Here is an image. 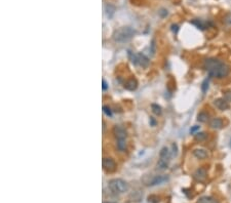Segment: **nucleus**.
Returning <instances> with one entry per match:
<instances>
[{"instance_id": "393cba45", "label": "nucleus", "mask_w": 231, "mask_h": 203, "mask_svg": "<svg viewBox=\"0 0 231 203\" xmlns=\"http://www.w3.org/2000/svg\"><path fill=\"white\" fill-rule=\"evenodd\" d=\"M172 30H173V31H174V32H176V33H177V32H178V26H177V25H173V26H172Z\"/></svg>"}, {"instance_id": "9b49d317", "label": "nucleus", "mask_w": 231, "mask_h": 203, "mask_svg": "<svg viewBox=\"0 0 231 203\" xmlns=\"http://www.w3.org/2000/svg\"><path fill=\"white\" fill-rule=\"evenodd\" d=\"M193 155L197 158V159H205L209 154H208V151L204 149H195L193 151Z\"/></svg>"}, {"instance_id": "20e7f679", "label": "nucleus", "mask_w": 231, "mask_h": 203, "mask_svg": "<svg viewBox=\"0 0 231 203\" xmlns=\"http://www.w3.org/2000/svg\"><path fill=\"white\" fill-rule=\"evenodd\" d=\"M169 180L167 175H146L143 177V182L146 186H156V185L164 184Z\"/></svg>"}, {"instance_id": "2eb2a0df", "label": "nucleus", "mask_w": 231, "mask_h": 203, "mask_svg": "<svg viewBox=\"0 0 231 203\" xmlns=\"http://www.w3.org/2000/svg\"><path fill=\"white\" fill-rule=\"evenodd\" d=\"M197 203H219V201H218V200L214 197L204 196V197L199 198Z\"/></svg>"}, {"instance_id": "dca6fc26", "label": "nucleus", "mask_w": 231, "mask_h": 203, "mask_svg": "<svg viewBox=\"0 0 231 203\" xmlns=\"http://www.w3.org/2000/svg\"><path fill=\"white\" fill-rule=\"evenodd\" d=\"M157 169L158 170H165L169 166V161H165V160H162V159H159L157 162Z\"/></svg>"}, {"instance_id": "423d86ee", "label": "nucleus", "mask_w": 231, "mask_h": 203, "mask_svg": "<svg viewBox=\"0 0 231 203\" xmlns=\"http://www.w3.org/2000/svg\"><path fill=\"white\" fill-rule=\"evenodd\" d=\"M103 168L106 170L107 172H113L116 169V163L112 158H104L103 159Z\"/></svg>"}, {"instance_id": "a878e982", "label": "nucleus", "mask_w": 231, "mask_h": 203, "mask_svg": "<svg viewBox=\"0 0 231 203\" xmlns=\"http://www.w3.org/2000/svg\"><path fill=\"white\" fill-rule=\"evenodd\" d=\"M150 121H151V124H152V125L155 124V121H154V120H153L152 118H150Z\"/></svg>"}, {"instance_id": "aec40b11", "label": "nucleus", "mask_w": 231, "mask_h": 203, "mask_svg": "<svg viewBox=\"0 0 231 203\" xmlns=\"http://www.w3.org/2000/svg\"><path fill=\"white\" fill-rule=\"evenodd\" d=\"M205 139H207V134L205 132H197V134H195V140H197V141H203Z\"/></svg>"}, {"instance_id": "7ed1b4c3", "label": "nucleus", "mask_w": 231, "mask_h": 203, "mask_svg": "<svg viewBox=\"0 0 231 203\" xmlns=\"http://www.w3.org/2000/svg\"><path fill=\"white\" fill-rule=\"evenodd\" d=\"M110 191L115 195L123 194L129 190V184L121 179H113L108 184Z\"/></svg>"}, {"instance_id": "4be33fe9", "label": "nucleus", "mask_w": 231, "mask_h": 203, "mask_svg": "<svg viewBox=\"0 0 231 203\" xmlns=\"http://www.w3.org/2000/svg\"><path fill=\"white\" fill-rule=\"evenodd\" d=\"M208 88H209V81H208V80H205V81L202 83V91L205 92Z\"/></svg>"}, {"instance_id": "b1692460", "label": "nucleus", "mask_w": 231, "mask_h": 203, "mask_svg": "<svg viewBox=\"0 0 231 203\" xmlns=\"http://www.w3.org/2000/svg\"><path fill=\"white\" fill-rule=\"evenodd\" d=\"M102 83H103V86H102L103 90H106V89L108 88V86H107V83H106V81H105L104 79L102 80Z\"/></svg>"}, {"instance_id": "9d476101", "label": "nucleus", "mask_w": 231, "mask_h": 203, "mask_svg": "<svg viewBox=\"0 0 231 203\" xmlns=\"http://www.w3.org/2000/svg\"><path fill=\"white\" fill-rule=\"evenodd\" d=\"M124 87L126 88L127 90H136L137 89V87H138V82H137V80H136L135 78H130V79H129L127 80L126 82L124 83Z\"/></svg>"}, {"instance_id": "f8f14e48", "label": "nucleus", "mask_w": 231, "mask_h": 203, "mask_svg": "<svg viewBox=\"0 0 231 203\" xmlns=\"http://www.w3.org/2000/svg\"><path fill=\"white\" fill-rule=\"evenodd\" d=\"M192 24L195 25L198 29H201V30H204V29H207L209 26H212V23L203 22V21H200V20H195V21H192Z\"/></svg>"}, {"instance_id": "ddd939ff", "label": "nucleus", "mask_w": 231, "mask_h": 203, "mask_svg": "<svg viewBox=\"0 0 231 203\" xmlns=\"http://www.w3.org/2000/svg\"><path fill=\"white\" fill-rule=\"evenodd\" d=\"M159 159H162V160H165V161H169L170 160V153L167 147H164L160 151V154H159Z\"/></svg>"}, {"instance_id": "1a4fd4ad", "label": "nucleus", "mask_w": 231, "mask_h": 203, "mask_svg": "<svg viewBox=\"0 0 231 203\" xmlns=\"http://www.w3.org/2000/svg\"><path fill=\"white\" fill-rule=\"evenodd\" d=\"M193 177H194V179L196 180L197 182H203V180H205V177H207V169L203 168V167L198 168L196 171L194 172Z\"/></svg>"}, {"instance_id": "412c9836", "label": "nucleus", "mask_w": 231, "mask_h": 203, "mask_svg": "<svg viewBox=\"0 0 231 203\" xmlns=\"http://www.w3.org/2000/svg\"><path fill=\"white\" fill-rule=\"evenodd\" d=\"M103 111L106 113L107 116H111V115H112L111 110H110V108L108 107V106H104V107H103Z\"/></svg>"}, {"instance_id": "f03ea898", "label": "nucleus", "mask_w": 231, "mask_h": 203, "mask_svg": "<svg viewBox=\"0 0 231 203\" xmlns=\"http://www.w3.org/2000/svg\"><path fill=\"white\" fill-rule=\"evenodd\" d=\"M136 35V30L132 27H121L117 29L113 34V39L118 43H124V42L130 41Z\"/></svg>"}, {"instance_id": "4468645a", "label": "nucleus", "mask_w": 231, "mask_h": 203, "mask_svg": "<svg viewBox=\"0 0 231 203\" xmlns=\"http://www.w3.org/2000/svg\"><path fill=\"white\" fill-rule=\"evenodd\" d=\"M211 126L214 129H220L223 127V120L221 118H214L211 121Z\"/></svg>"}, {"instance_id": "5701e85b", "label": "nucleus", "mask_w": 231, "mask_h": 203, "mask_svg": "<svg viewBox=\"0 0 231 203\" xmlns=\"http://www.w3.org/2000/svg\"><path fill=\"white\" fill-rule=\"evenodd\" d=\"M198 129H199V126H197V125H195V126H193L192 128L190 129V132H191V134H194V132L196 131V130H198Z\"/></svg>"}, {"instance_id": "0eeeda50", "label": "nucleus", "mask_w": 231, "mask_h": 203, "mask_svg": "<svg viewBox=\"0 0 231 203\" xmlns=\"http://www.w3.org/2000/svg\"><path fill=\"white\" fill-rule=\"evenodd\" d=\"M113 132H114L117 140H125V137H126V131H125V129L123 127L119 126V125H116V126L114 127Z\"/></svg>"}, {"instance_id": "bb28decb", "label": "nucleus", "mask_w": 231, "mask_h": 203, "mask_svg": "<svg viewBox=\"0 0 231 203\" xmlns=\"http://www.w3.org/2000/svg\"><path fill=\"white\" fill-rule=\"evenodd\" d=\"M104 203H115V202H104Z\"/></svg>"}, {"instance_id": "f3484780", "label": "nucleus", "mask_w": 231, "mask_h": 203, "mask_svg": "<svg viewBox=\"0 0 231 203\" xmlns=\"http://www.w3.org/2000/svg\"><path fill=\"white\" fill-rule=\"evenodd\" d=\"M209 118H210V115H209V113H207V112H201V113H199L198 114V116H197V120L199 122H208V120H209Z\"/></svg>"}, {"instance_id": "6e6552de", "label": "nucleus", "mask_w": 231, "mask_h": 203, "mask_svg": "<svg viewBox=\"0 0 231 203\" xmlns=\"http://www.w3.org/2000/svg\"><path fill=\"white\" fill-rule=\"evenodd\" d=\"M214 104L218 109L221 110V111H225V110L229 109V107H230L229 104H228V102L224 99H216L214 101Z\"/></svg>"}, {"instance_id": "a211bd4d", "label": "nucleus", "mask_w": 231, "mask_h": 203, "mask_svg": "<svg viewBox=\"0 0 231 203\" xmlns=\"http://www.w3.org/2000/svg\"><path fill=\"white\" fill-rule=\"evenodd\" d=\"M151 108H152V111H153L154 114L161 115L162 111H161V107H160V106H158V105H156V104H152L151 105Z\"/></svg>"}, {"instance_id": "cd10ccee", "label": "nucleus", "mask_w": 231, "mask_h": 203, "mask_svg": "<svg viewBox=\"0 0 231 203\" xmlns=\"http://www.w3.org/2000/svg\"><path fill=\"white\" fill-rule=\"evenodd\" d=\"M230 147H231V140H230Z\"/></svg>"}, {"instance_id": "6ab92c4d", "label": "nucleus", "mask_w": 231, "mask_h": 203, "mask_svg": "<svg viewBox=\"0 0 231 203\" xmlns=\"http://www.w3.org/2000/svg\"><path fill=\"white\" fill-rule=\"evenodd\" d=\"M126 147V143H125V140H117V148L120 151H123Z\"/></svg>"}, {"instance_id": "f257e3e1", "label": "nucleus", "mask_w": 231, "mask_h": 203, "mask_svg": "<svg viewBox=\"0 0 231 203\" xmlns=\"http://www.w3.org/2000/svg\"><path fill=\"white\" fill-rule=\"evenodd\" d=\"M203 67L208 74L210 75V77H214V78L222 79L228 76V74L230 73V67L226 63L222 62L221 60L215 59V57L205 60Z\"/></svg>"}, {"instance_id": "39448f33", "label": "nucleus", "mask_w": 231, "mask_h": 203, "mask_svg": "<svg viewBox=\"0 0 231 203\" xmlns=\"http://www.w3.org/2000/svg\"><path fill=\"white\" fill-rule=\"evenodd\" d=\"M133 63L139 65L142 68H146L149 65V59L143 54H136L133 57Z\"/></svg>"}]
</instances>
